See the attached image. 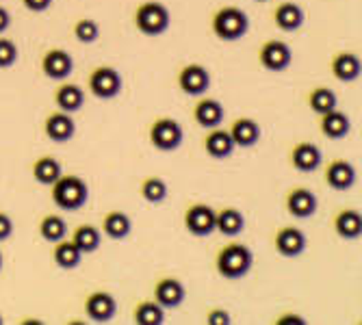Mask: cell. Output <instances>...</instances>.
Listing matches in <instances>:
<instances>
[{"instance_id":"obj_4","label":"cell","mask_w":362,"mask_h":325,"mask_svg":"<svg viewBox=\"0 0 362 325\" xmlns=\"http://www.w3.org/2000/svg\"><path fill=\"white\" fill-rule=\"evenodd\" d=\"M135 26L148 37H158L170 28V11L158 0H146L135 11Z\"/></svg>"},{"instance_id":"obj_8","label":"cell","mask_w":362,"mask_h":325,"mask_svg":"<svg viewBox=\"0 0 362 325\" xmlns=\"http://www.w3.org/2000/svg\"><path fill=\"white\" fill-rule=\"evenodd\" d=\"M185 228L193 237H209L215 232V208L209 204H191L185 211Z\"/></svg>"},{"instance_id":"obj_43","label":"cell","mask_w":362,"mask_h":325,"mask_svg":"<svg viewBox=\"0 0 362 325\" xmlns=\"http://www.w3.org/2000/svg\"><path fill=\"white\" fill-rule=\"evenodd\" d=\"M256 3H267V0H256Z\"/></svg>"},{"instance_id":"obj_13","label":"cell","mask_w":362,"mask_h":325,"mask_svg":"<svg viewBox=\"0 0 362 325\" xmlns=\"http://www.w3.org/2000/svg\"><path fill=\"white\" fill-rule=\"evenodd\" d=\"M276 252L284 258H295L306 249V235L295 225H284L274 237Z\"/></svg>"},{"instance_id":"obj_1","label":"cell","mask_w":362,"mask_h":325,"mask_svg":"<svg viewBox=\"0 0 362 325\" xmlns=\"http://www.w3.org/2000/svg\"><path fill=\"white\" fill-rule=\"evenodd\" d=\"M254 265V254L243 243H228L219 249L215 258V269L226 280H239L243 278Z\"/></svg>"},{"instance_id":"obj_15","label":"cell","mask_w":362,"mask_h":325,"mask_svg":"<svg viewBox=\"0 0 362 325\" xmlns=\"http://www.w3.org/2000/svg\"><path fill=\"white\" fill-rule=\"evenodd\" d=\"M321 160H323V154H321L319 146H315L310 141H300L291 150V165L298 172H304V174L317 172Z\"/></svg>"},{"instance_id":"obj_10","label":"cell","mask_w":362,"mask_h":325,"mask_svg":"<svg viewBox=\"0 0 362 325\" xmlns=\"http://www.w3.org/2000/svg\"><path fill=\"white\" fill-rule=\"evenodd\" d=\"M178 85L187 95H202L211 87V74L204 65L189 63L178 74Z\"/></svg>"},{"instance_id":"obj_29","label":"cell","mask_w":362,"mask_h":325,"mask_svg":"<svg viewBox=\"0 0 362 325\" xmlns=\"http://www.w3.org/2000/svg\"><path fill=\"white\" fill-rule=\"evenodd\" d=\"M63 174V167H61V162L46 154V156H40L35 162H33V178H35L40 184H52L59 176Z\"/></svg>"},{"instance_id":"obj_32","label":"cell","mask_w":362,"mask_h":325,"mask_svg":"<svg viewBox=\"0 0 362 325\" xmlns=\"http://www.w3.org/2000/svg\"><path fill=\"white\" fill-rule=\"evenodd\" d=\"M100 241H103V235L98 230L95 225L91 223H83L74 230V237H72V243L83 252V254H91L100 247Z\"/></svg>"},{"instance_id":"obj_18","label":"cell","mask_w":362,"mask_h":325,"mask_svg":"<svg viewBox=\"0 0 362 325\" xmlns=\"http://www.w3.org/2000/svg\"><path fill=\"white\" fill-rule=\"evenodd\" d=\"M319 128H321V133L323 137L327 139H343L347 137V133L351 130V122L347 117V113L339 111V109H332V111H327L323 115H319Z\"/></svg>"},{"instance_id":"obj_35","label":"cell","mask_w":362,"mask_h":325,"mask_svg":"<svg viewBox=\"0 0 362 325\" xmlns=\"http://www.w3.org/2000/svg\"><path fill=\"white\" fill-rule=\"evenodd\" d=\"M74 35L81 44H93L98 37H100V26L89 18H81L74 24Z\"/></svg>"},{"instance_id":"obj_39","label":"cell","mask_w":362,"mask_h":325,"mask_svg":"<svg viewBox=\"0 0 362 325\" xmlns=\"http://www.w3.org/2000/svg\"><path fill=\"white\" fill-rule=\"evenodd\" d=\"M24 3V7L28 9V11H33V13H42V11H46L50 5H52V0H22Z\"/></svg>"},{"instance_id":"obj_2","label":"cell","mask_w":362,"mask_h":325,"mask_svg":"<svg viewBox=\"0 0 362 325\" xmlns=\"http://www.w3.org/2000/svg\"><path fill=\"white\" fill-rule=\"evenodd\" d=\"M52 202L63 208V211H78L87 204L89 200V187L83 178L72 176V174H61L52 184Z\"/></svg>"},{"instance_id":"obj_34","label":"cell","mask_w":362,"mask_h":325,"mask_svg":"<svg viewBox=\"0 0 362 325\" xmlns=\"http://www.w3.org/2000/svg\"><path fill=\"white\" fill-rule=\"evenodd\" d=\"M141 198L150 204H158L168 198V182L158 178V176H150L141 182Z\"/></svg>"},{"instance_id":"obj_14","label":"cell","mask_w":362,"mask_h":325,"mask_svg":"<svg viewBox=\"0 0 362 325\" xmlns=\"http://www.w3.org/2000/svg\"><path fill=\"white\" fill-rule=\"evenodd\" d=\"M44 133L54 143L70 141L74 137V133H76V124L72 119V113H65V111L50 113L46 117V122H44Z\"/></svg>"},{"instance_id":"obj_9","label":"cell","mask_w":362,"mask_h":325,"mask_svg":"<svg viewBox=\"0 0 362 325\" xmlns=\"http://www.w3.org/2000/svg\"><path fill=\"white\" fill-rule=\"evenodd\" d=\"M284 206L288 211V215H293L295 219H308L317 213V195L306 189V187H295L286 193L284 198Z\"/></svg>"},{"instance_id":"obj_17","label":"cell","mask_w":362,"mask_h":325,"mask_svg":"<svg viewBox=\"0 0 362 325\" xmlns=\"http://www.w3.org/2000/svg\"><path fill=\"white\" fill-rule=\"evenodd\" d=\"M154 300L163 308H176L185 302V286L176 278H160L154 286Z\"/></svg>"},{"instance_id":"obj_44","label":"cell","mask_w":362,"mask_h":325,"mask_svg":"<svg viewBox=\"0 0 362 325\" xmlns=\"http://www.w3.org/2000/svg\"><path fill=\"white\" fill-rule=\"evenodd\" d=\"M0 325H3V317H0Z\"/></svg>"},{"instance_id":"obj_36","label":"cell","mask_w":362,"mask_h":325,"mask_svg":"<svg viewBox=\"0 0 362 325\" xmlns=\"http://www.w3.org/2000/svg\"><path fill=\"white\" fill-rule=\"evenodd\" d=\"M18 61V46L7 40V37H0V70H7Z\"/></svg>"},{"instance_id":"obj_19","label":"cell","mask_w":362,"mask_h":325,"mask_svg":"<svg viewBox=\"0 0 362 325\" xmlns=\"http://www.w3.org/2000/svg\"><path fill=\"white\" fill-rule=\"evenodd\" d=\"M228 133L233 137L235 148H252L260 139V126H258V122H254L250 117H239L233 122Z\"/></svg>"},{"instance_id":"obj_5","label":"cell","mask_w":362,"mask_h":325,"mask_svg":"<svg viewBox=\"0 0 362 325\" xmlns=\"http://www.w3.org/2000/svg\"><path fill=\"white\" fill-rule=\"evenodd\" d=\"M182 126L174 117H160L150 126V143L160 152H174L182 143Z\"/></svg>"},{"instance_id":"obj_20","label":"cell","mask_w":362,"mask_h":325,"mask_svg":"<svg viewBox=\"0 0 362 325\" xmlns=\"http://www.w3.org/2000/svg\"><path fill=\"white\" fill-rule=\"evenodd\" d=\"M204 150L209 156L221 160L235 152V143H233V137H230L228 130H221L215 126V128H209V135L204 137Z\"/></svg>"},{"instance_id":"obj_12","label":"cell","mask_w":362,"mask_h":325,"mask_svg":"<svg viewBox=\"0 0 362 325\" xmlns=\"http://www.w3.org/2000/svg\"><path fill=\"white\" fill-rule=\"evenodd\" d=\"M85 312L95 323H107L115 317L117 302L111 292L95 290V292H91V295H87V300H85Z\"/></svg>"},{"instance_id":"obj_16","label":"cell","mask_w":362,"mask_h":325,"mask_svg":"<svg viewBox=\"0 0 362 325\" xmlns=\"http://www.w3.org/2000/svg\"><path fill=\"white\" fill-rule=\"evenodd\" d=\"M325 184L334 191H347L356 184V167L345 158H334L325 167Z\"/></svg>"},{"instance_id":"obj_31","label":"cell","mask_w":362,"mask_h":325,"mask_svg":"<svg viewBox=\"0 0 362 325\" xmlns=\"http://www.w3.org/2000/svg\"><path fill=\"white\" fill-rule=\"evenodd\" d=\"M337 105H339V95L330 87H315L308 93V107L317 115H323L327 111L337 109Z\"/></svg>"},{"instance_id":"obj_22","label":"cell","mask_w":362,"mask_h":325,"mask_svg":"<svg viewBox=\"0 0 362 325\" xmlns=\"http://www.w3.org/2000/svg\"><path fill=\"white\" fill-rule=\"evenodd\" d=\"M245 217L239 208H219L215 211V230L223 237H237L243 232Z\"/></svg>"},{"instance_id":"obj_23","label":"cell","mask_w":362,"mask_h":325,"mask_svg":"<svg viewBox=\"0 0 362 325\" xmlns=\"http://www.w3.org/2000/svg\"><path fill=\"white\" fill-rule=\"evenodd\" d=\"M360 59L354 52H337L332 57V74L334 78L343 81V83H351L360 78Z\"/></svg>"},{"instance_id":"obj_7","label":"cell","mask_w":362,"mask_h":325,"mask_svg":"<svg viewBox=\"0 0 362 325\" xmlns=\"http://www.w3.org/2000/svg\"><path fill=\"white\" fill-rule=\"evenodd\" d=\"M293 52L291 46L280 40H267L258 50V61L269 72H284L291 65Z\"/></svg>"},{"instance_id":"obj_33","label":"cell","mask_w":362,"mask_h":325,"mask_svg":"<svg viewBox=\"0 0 362 325\" xmlns=\"http://www.w3.org/2000/svg\"><path fill=\"white\" fill-rule=\"evenodd\" d=\"M65 232H68V225H65V219L59 215H46L40 221V235L50 243L65 239Z\"/></svg>"},{"instance_id":"obj_30","label":"cell","mask_w":362,"mask_h":325,"mask_svg":"<svg viewBox=\"0 0 362 325\" xmlns=\"http://www.w3.org/2000/svg\"><path fill=\"white\" fill-rule=\"evenodd\" d=\"M133 321L137 325H160L165 321V308H163L156 300L139 302L133 310Z\"/></svg>"},{"instance_id":"obj_24","label":"cell","mask_w":362,"mask_h":325,"mask_svg":"<svg viewBox=\"0 0 362 325\" xmlns=\"http://www.w3.org/2000/svg\"><path fill=\"white\" fill-rule=\"evenodd\" d=\"M334 230L341 239L356 241L362 235V217L354 208H343L334 217Z\"/></svg>"},{"instance_id":"obj_26","label":"cell","mask_w":362,"mask_h":325,"mask_svg":"<svg viewBox=\"0 0 362 325\" xmlns=\"http://www.w3.org/2000/svg\"><path fill=\"white\" fill-rule=\"evenodd\" d=\"M54 102L59 107V111H65V113H76L83 109L85 105V93L81 87L72 85V83H65L61 85L57 91H54Z\"/></svg>"},{"instance_id":"obj_28","label":"cell","mask_w":362,"mask_h":325,"mask_svg":"<svg viewBox=\"0 0 362 325\" xmlns=\"http://www.w3.org/2000/svg\"><path fill=\"white\" fill-rule=\"evenodd\" d=\"M81 258H83V252L72 243V241H57L54 243V249H52V260L54 265L61 267V269H76L81 265Z\"/></svg>"},{"instance_id":"obj_27","label":"cell","mask_w":362,"mask_h":325,"mask_svg":"<svg viewBox=\"0 0 362 325\" xmlns=\"http://www.w3.org/2000/svg\"><path fill=\"white\" fill-rule=\"evenodd\" d=\"M103 230L109 239H126L130 235V230H133V221H130V217L122 211H111L103 217Z\"/></svg>"},{"instance_id":"obj_25","label":"cell","mask_w":362,"mask_h":325,"mask_svg":"<svg viewBox=\"0 0 362 325\" xmlns=\"http://www.w3.org/2000/svg\"><path fill=\"white\" fill-rule=\"evenodd\" d=\"M193 117L202 128H215L223 122V107L215 98H204L193 107Z\"/></svg>"},{"instance_id":"obj_21","label":"cell","mask_w":362,"mask_h":325,"mask_svg":"<svg viewBox=\"0 0 362 325\" xmlns=\"http://www.w3.org/2000/svg\"><path fill=\"white\" fill-rule=\"evenodd\" d=\"M274 22L280 30H298L304 24V9L298 3H291V0H284L280 3L274 11Z\"/></svg>"},{"instance_id":"obj_38","label":"cell","mask_w":362,"mask_h":325,"mask_svg":"<svg viewBox=\"0 0 362 325\" xmlns=\"http://www.w3.org/2000/svg\"><path fill=\"white\" fill-rule=\"evenodd\" d=\"M13 235V221L9 215L0 213V241H7Z\"/></svg>"},{"instance_id":"obj_3","label":"cell","mask_w":362,"mask_h":325,"mask_svg":"<svg viewBox=\"0 0 362 325\" xmlns=\"http://www.w3.org/2000/svg\"><path fill=\"white\" fill-rule=\"evenodd\" d=\"M215 37L221 42H237L250 30V18L241 7H221L211 20Z\"/></svg>"},{"instance_id":"obj_42","label":"cell","mask_w":362,"mask_h":325,"mask_svg":"<svg viewBox=\"0 0 362 325\" xmlns=\"http://www.w3.org/2000/svg\"><path fill=\"white\" fill-rule=\"evenodd\" d=\"M0 269H3V252H0Z\"/></svg>"},{"instance_id":"obj_11","label":"cell","mask_w":362,"mask_h":325,"mask_svg":"<svg viewBox=\"0 0 362 325\" xmlns=\"http://www.w3.org/2000/svg\"><path fill=\"white\" fill-rule=\"evenodd\" d=\"M74 70V59L68 50L52 48L42 57V72L52 81L68 78Z\"/></svg>"},{"instance_id":"obj_41","label":"cell","mask_w":362,"mask_h":325,"mask_svg":"<svg viewBox=\"0 0 362 325\" xmlns=\"http://www.w3.org/2000/svg\"><path fill=\"white\" fill-rule=\"evenodd\" d=\"M276 323H278V325H280V323H304V319H302L300 314H293V312H288V314H282V317H280Z\"/></svg>"},{"instance_id":"obj_40","label":"cell","mask_w":362,"mask_h":325,"mask_svg":"<svg viewBox=\"0 0 362 325\" xmlns=\"http://www.w3.org/2000/svg\"><path fill=\"white\" fill-rule=\"evenodd\" d=\"M9 26H11V13L5 7H0V32H5Z\"/></svg>"},{"instance_id":"obj_37","label":"cell","mask_w":362,"mask_h":325,"mask_svg":"<svg viewBox=\"0 0 362 325\" xmlns=\"http://www.w3.org/2000/svg\"><path fill=\"white\" fill-rule=\"evenodd\" d=\"M206 323L209 325H230L233 323V317H230V312L223 308H213V310H209Z\"/></svg>"},{"instance_id":"obj_6","label":"cell","mask_w":362,"mask_h":325,"mask_svg":"<svg viewBox=\"0 0 362 325\" xmlns=\"http://www.w3.org/2000/svg\"><path fill=\"white\" fill-rule=\"evenodd\" d=\"M89 89L100 100H111L122 91V76L115 68L100 65L89 74Z\"/></svg>"}]
</instances>
